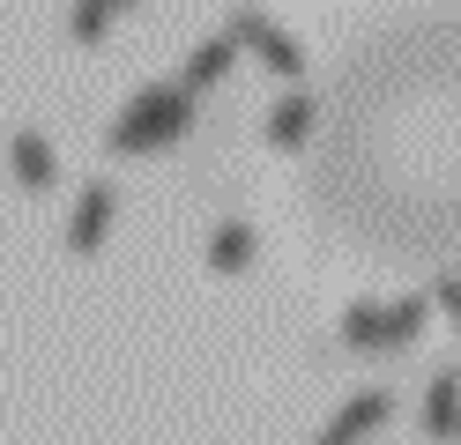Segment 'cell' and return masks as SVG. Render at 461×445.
<instances>
[{
  "instance_id": "cell-1",
  "label": "cell",
  "mask_w": 461,
  "mask_h": 445,
  "mask_svg": "<svg viewBox=\"0 0 461 445\" xmlns=\"http://www.w3.org/2000/svg\"><path fill=\"white\" fill-rule=\"evenodd\" d=\"M186 127H194V97L186 89H141V97L120 111V127H112V148H120V156H141V148L179 141Z\"/></svg>"
},
{
  "instance_id": "cell-2",
  "label": "cell",
  "mask_w": 461,
  "mask_h": 445,
  "mask_svg": "<svg viewBox=\"0 0 461 445\" xmlns=\"http://www.w3.org/2000/svg\"><path fill=\"white\" fill-rule=\"evenodd\" d=\"M387 415H394V394H387V386H365V394H350V401L335 408V423L312 438V445H365Z\"/></svg>"
},
{
  "instance_id": "cell-3",
  "label": "cell",
  "mask_w": 461,
  "mask_h": 445,
  "mask_svg": "<svg viewBox=\"0 0 461 445\" xmlns=\"http://www.w3.org/2000/svg\"><path fill=\"white\" fill-rule=\"evenodd\" d=\"M230 45H246L253 59H268L276 75H298V67H305V52L291 45V30L268 22V15H253V8H246V15H230Z\"/></svg>"
},
{
  "instance_id": "cell-4",
  "label": "cell",
  "mask_w": 461,
  "mask_h": 445,
  "mask_svg": "<svg viewBox=\"0 0 461 445\" xmlns=\"http://www.w3.org/2000/svg\"><path fill=\"white\" fill-rule=\"evenodd\" d=\"M112 208H120V193H112L104 178H90V186H82V200H75V223H68V245H75V253H97V245H104Z\"/></svg>"
},
{
  "instance_id": "cell-5",
  "label": "cell",
  "mask_w": 461,
  "mask_h": 445,
  "mask_svg": "<svg viewBox=\"0 0 461 445\" xmlns=\"http://www.w3.org/2000/svg\"><path fill=\"white\" fill-rule=\"evenodd\" d=\"M424 438H461V371L439 364L424 386Z\"/></svg>"
},
{
  "instance_id": "cell-6",
  "label": "cell",
  "mask_w": 461,
  "mask_h": 445,
  "mask_svg": "<svg viewBox=\"0 0 461 445\" xmlns=\"http://www.w3.org/2000/svg\"><path fill=\"white\" fill-rule=\"evenodd\" d=\"M230 59H239V45H230V30H223V38H209V45H194V59H186L179 89H186V97H201V89H216V82L230 75Z\"/></svg>"
},
{
  "instance_id": "cell-7",
  "label": "cell",
  "mask_w": 461,
  "mask_h": 445,
  "mask_svg": "<svg viewBox=\"0 0 461 445\" xmlns=\"http://www.w3.org/2000/svg\"><path fill=\"white\" fill-rule=\"evenodd\" d=\"M342 342H350L357 356H380L387 349V305H380V297H357V305L342 312Z\"/></svg>"
},
{
  "instance_id": "cell-8",
  "label": "cell",
  "mask_w": 461,
  "mask_h": 445,
  "mask_svg": "<svg viewBox=\"0 0 461 445\" xmlns=\"http://www.w3.org/2000/svg\"><path fill=\"white\" fill-rule=\"evenodd\" d=\"M312 119H321V104H312L305 89H291V97L268 111V141H276V148H298V141L312 134Z\"/></svg>"
},
{
  "instance_id": "cell-9",
  "label": "cell",
  "mask_w": 461,
  "mask_h": 445,
  "mask_svg": "<svg viewBox=\"0 0 461 445\" xmlns=\"http://www.w3.org/2000/svg\"><path fill=\"white\" fill-rule=\"evenodd\" d=\"M253 253H261L253 223H223V230L209 237V267H216V275H239V267H253Z\"/></svg>"
},
{
  "instance_id": "cell-10",
  "label": "cell",
  "mask_w": 461,
  "mask_h": 445,
  "mask_svg": "<svg viewBox=\"0 0 461 445\" xmlns=\"http://www.w3.org/2000/svg\"><path fill=\"white\" fill-rule=\"evenodd\" d=\"M8 156H15V178H23L31 193H45L52 178H60V164H52V141H45V134H15Z\"/></svg>"
},
{
  "instance_id": "cell-11",
  "label": "cell",
  "mask_w": 461,
  "mask_h": 445,
  "mask_svg": "<svg viewBox=\"0 0 461 445\" xmlns=\"http://www.w3.org/2000/svg\"><path fill=\"white\" fill-rule=\"evenodd\" d=\"M424 319H431L424 297H394V305H387V349H410L424 334Z\"/></svg>"
},
{
  "instance_id": "cell-12",
  "label": "cell",
  "mask_w": 461,
  "mask_h": 445,
  "mask_svg": "<svg viewBox=\"0 0 461 445\" xmlns=\"http://www.w3.org/2000/svg\"><path fill=\"white\" fill-rule=\"evenodd\" d=\"M431 297H439V305H447V319L461 326V275H439V289H431Z\"/></svg>"
}]
</instances>
